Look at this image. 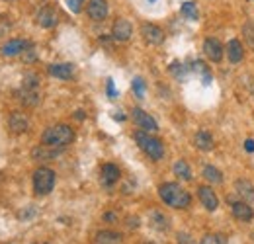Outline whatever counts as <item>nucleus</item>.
<instances>
[{"instance_id":"1","label":"nucleus","mask_w":254,"mask_h":244,"mask_svg":"<svg viewBox=\"0 0 254 244\" xmlns=\"http://www.w3.org/2000/svg\"><path fill=\"white\" fill-rule=\"evenodd\" d=\"M159 195L160 199L172 207V209H188L191 203V195L178 183L174 182H164L160 183L159 187Z\"/></svg>"},{"instance_id":"2","label":"nucleus","mask_w":254,"mask_h":244,"mask_svg":"<svg viewBox=\"0 0 254 244\" xmlns=\"http://www.w3.org/2000/svg\"><path fill=\"white\" fill-rule=\"evenodd\" d=\"M72 141H74V131H72V127H68L64 123L51 125L41 135V143L47 145V147H55V149H64Z\"/></svg>"},{"instance_id":"3","label":"nucleus","mask_w":254,"mask_h":244,"mask_svg":"<svg viewBox=\"0 0 254 244\" xmlns=\"http://www.w3.org/2000/svg\"><path fill=\"white\" fill-rule=\"evenodd\" d=\"M133 139H135L137 147L147 154L149 158H153V160L164 158V147H162L160 139L153 137L151 133H147V131L141 129V131H135V133H133Z\"/></svg>"},{"instance_id":"4","label":"nucleus","mask_w":254,"mask_h":244,"mask_svg":"<svg viewBox=\"0 0 254 244\" xmlns=\"http://www.w3.org/2000/svg\"><path fill=\"white\" fill-rule=\"evenodd\" d=\"M55 187V172L51 168H37L33 172V193L35 195H47Z\"/></svg>"},{"instance_id":"5","label":"nucleus","mask_w":254,"mask_h":244,"mask_svg":"<svg viewBox=\"0 0 254 244\" xmlns=\"http://www.w3.org/2000/svg\"><path fill=\"white\" fill-rule=\"evenodd\" d=\"M131 120L135 122V125H139V129H143V131H147V133L159 131V125L155 122V118L149 116L147 112H143L141 108H133V110H131Z\"/></svg>"},{"instance_id":"6","label":"nucleus","mask_w":254,"mask_h":244,"mask_svg":"<svg viewBox=\"0 0 254 244\" xmlns=\"http://www.w3.org/2000/svg\"><path fill=\"white\" fill-rule=\"evenodd\" d=\"M141 35L149 45H162V41H164V31L157 24H149V22L143 24L141 26Z\"/></svg>"},{"instance_id":"7","label":"nucleus","mask_w":254,"mask_h":244,"mask_svg":"<svg viewBox=\"0 0 254 244\" xmlns=\"http://www.w3.org/2000/svg\"><path fill=\"white\" fill-rule=\"evenodd\" d=\"M203 53L209 61L213 62H221L223 59V45L217 37H207L203 41Z\"/></svg>"},{"instance_id":"8","label":"nucleus","mask_w":254,"mask_h":244,"mask_svg":"<svg viewBox=\"0 0 254 244\" xmlns=\"http://www.w3.org/2000/svg\"><path fill=\"white\" fill-rule=\"evenodd\" d=\"M35 22H37V26H41V28H55L57 22H59V16H57L55 8L43 6V8H39V12H37V16H35Z\"/></svg>"},{"instance_id":"9","label":"nucleus","mask_w":254,"mask_h":244,"mask_svg":"<svg viewBox=\"0 0 254 244\" xmlns=\"http://www.w3.org/2000/svg\"><path fill=\"white\" fill-rule=\"evenodd\" d=\"M28 47H30V41L16 37V39L6 41V43L2 45V49H0V53H2L4 57H16V55H22Z\"/></svg>"},{"instance_id":"10","label":"nucleus","mask_w":254,"mask_h":244,"mask_svg":"<svg viewBox=\"0 0 254 244\" xmlns=\"http://www.w3.org/2000/svg\"><path fill=\"white\" fill-rule=\"evenodd\" d=\"M120 176H122L120 168H118L116 164H112V162L104 164L102 170H100V182H102L104 187H112V185H116L118 180H120Z\"/></svg>"},{"instance_id":"11","label":"nucleus","mask_w":254,"mask_h":244,"mask_svg":"<svg viewBox=\"0 0 254 244\" xmlns=\"http://www.w3.org/2000/svg\"><path fill=\"white\" fill-rule=\"evenodd\" d=\"M8 129L14 133V135H22L30 129V120L26 114L22 112H14L10 118H8Z\"/></svg>"},{"instance_id":"12","label":"nucleus","mask_w":254,"mask_h":244,"mask_svg":"<svg viewBox=\"0 0 254 244\" xmlns=\"http://www.w3.org/2000/svg\"><path fill=\"white\" fill-rule=\"evenodd\" d=\"M197 197H199V201L203 203V207L207 211H215L219 207V197L215 195L213 187H209V185H201L197 189Z\"/></svg>"},{"instance_id":"13","label":"nucleus","mask_w":254,"mask_h":244,"mask_svg":"<svg viewBox=\"0 0 254 244\" xmlns=\"http://www.w3.org/2000/svg\"><path fill=\"white\" fill-rule=\"evenodd\" d=\"M90 20L94 22H104L108 18V2L106 0H88V8H86Z\"/></svg>"},{"instance_id":"14","label":"nucleus","mask_w":254,"mask_h":244,"mask_svg":"<svg viewBox=\"0 0 254 244\" xmlns=\"http://www.w3.org/2000/svg\"><path fill=\"white\" fill-rule=\"evenodd\" d=\"M131 35H133V26H131V22H127L124 18H120V20L114 22L112 37H114L116 41H127V39H131Z\"/></svg>"},{"instance_id":"15","label":"nucleus","mask_w":254,"mask_h":244,"mask_svg":"<svg viewBox=\"0 0 254 244\" xmlns=\"http://www.w3.org/2000/svg\"><path fill=\"white\" fill-rule=\"evenodd\" d=\"M231 211L235 215V219H239V221H245V223H251L254 219V211L253 207L247 203V201H233L231 203Z\"/></svg>"},{"instance_id":"16","label":"nucleus","mask_w":254,"mask_h":244,"mask_svg":"<svg viewBox=\"0 0 254 244\" xmlns=\"http://www.w3.org/2000/svg\"><path fill=\"white\" fill-rule=\"evenodd\" d=\"M47 70H49L51 76H55V78H59V80H70L72 74H74V66H72L70 62H55V64H51Z\"/></svg>"},{"instance_id":"17","label":"nucleus","mask_w":254,"mask_h":244,"mask_svg":"<svg viewBox=\"0 0 254 244\" xmlns=\"http://www.w3.org/2000/svg\"><path fill=\"white\" fill-rule=\"evenodd\" d=\"M227 57H229V62H233V64H239V62L243 61L245 47H243V43L239 39H231L227 43Z\"/></svg>"},{"instance_id":"18","label":"nucleus","mask_w":254,"mask_h":244,"mask_svg":"<svg viewBox=\"0 0 254 244\" xmlns=\"http://www.w3.org/2000/svg\"><path fill=\"white\" fill-rule=\"evenodd\" d=\"M235 189H237V193L241 195L243 201H247V203H253L254 201V185L249 182V180L239 178V180L235 182Z\"/></svg>"},{"instance_id":"19","label":"nucleus","mask_w":254,"mask_h":244,"mask_svg":"<svg viewBox=\"0 0 254 244\" xmlns=\"http://www.w3.org/2000/svg\"><path fill=\"white\" fill-rule=\"evenodd\" d=\"M61 153H63V149H55V147L41 145V147H37V149L32 151V158H35V160H53V158H57Z\"/></svg>"},{"instance_id":"20","label":"nucleus","mask_w":254,"mask_h":244,"mask_svg":"<svg viewBox=\"0 0 254 244\" xmlns=\"http://www.w3.org/2000/svg\"><path fill=\"white\" fill-rule=\"evenodd\" d=\"M193 145L199 149V151H211L213 149V145H215V141H213V135L209 133V131H197L195 133V137H193Z\"/></svg>"},{"instance_id":"21","label":"nucleus","mask_w":254,"mask_h":244,"mask_svg":"<svg viewBox=\"0 0 254 244\" xmlns=\"http://www.w3.org/2000/svg\"><path fill=\"white\" fill-rule=\"evenodd\" d=\"M122 235L116 231H100L96 233V243L98 244H120L122 243Z\"/></svg>"},{"instance_id":"22","label":"nucleus","mask_w":254,"mask_h":244,"mask_svg":"<svg viewBox=\"0 0 254 244\" xmlns=\"http://www.w3.org/2000/svg\"><path fill=\"white\" fill-rule=\"evenodd\" d=\"M172 170H174V174H176L180 180H186V182L191 180V168L186 160H176Z\"/></svg>"},{"instance_id":"23","label":"nucleus","mask_w":254,"mask_h":244,"mask_svg":"<svg viewBox=\"0 0 254 244\" xmlns=\"http://www.w3.org/2000/svg\"><path fill=\"white\" fill-rule=\"evenodd\" d=\"M20 100H22V104H26V106H37L39 100H41V96H39V92L37 90L22 88V92H20Z\"/></svg>"},{"instance_id":"24","label":"nucleus","mask_w":254,"mask_h":244,"mask_svg":"<svg viewBox=\"0 0 254 244\" xmlns=\"http://www.w3.org/2000/svg\"><path fill=\"white\" fill-rule=\"evenodd\" d=\"M203 178H205L209 183H221L223 182V174L215 168V166H211V164L203 166Z\"/></svg>"},{"instance_id":"25","label":"nucleus","mask_w":254,"mask_h":244,"mask_svg":"<svg viewBox=\"0 0 254 244\" xmlns=\"http://www.w3.org/2000/svg\"><path fill=\"white\" fill-rule=\"evenodd\" d=\"M180 12H182V16L184 18H188V20H197V16H199V12H197V6H195V2H184L182 6H180Z\"/></svg>"},{"instance_id":"26","label":"nucleus","mask_w":254,"mask_h":244,"mask_svg":"<svg viewBox=\"0 0 254 244\" xmlns=\"http://www.w3.org/2000/svg\"><path fill=\"white\" fill-rule=\"evenodd\" d=\"M151 223H153V227L155 229H159V231H166L168 227H170V223H168V217L166 215H162L160 211H153L151 213Z\"/></svg>"},{"instance_id":"27","label":"nucleus","mask_w":254,"mask_h":244,"mask_svg":"<svg viewBox=\"0 0 254 244\" xmlns=\"http://www.w3.org/2000/svg\"><path fill=\"white\" fill-rule=\"evenodd\" d=\"M37 86H39V78H37V74H28V76L24 78L22 88H28V90H37Z\"/></svg>"},{"instance_id":"28","label":"nucleus","mask_w":254,"mask_h":244,"mask_svg":"<svg viewBox=\"0 0 254 244\" xmlns=\"http://www.w3.org/2000/svg\"><path fill=\"white\" fill-rule=\"evenodd\" d=\"M170 72H172L176 78H180V80H182V78H186V68H184V64H182V62H178V61L172 62V64H170Z\"/></svg>"},{"instance_id":"29","label":"nucleus","mask_w":254,"mask_h":244,"mask_svg":"<svg viewBox=\"0 0 254 244\" xmlns=\"http://www.w3.org/2000/svg\"><path fill=\"white\" fill-rule=\"evenodd\" d=\"M131 86H133V92H135V96H137V98H145V90H147V86H145L143 78H135Z\"/></svg>"},{"instance_id":"30","label":"nucleus","mask_w":254,"mask_h":244,"mask_svg":"<svg viewBox=\"0 0 254 244\" xmlns=\"http://www.w3.org/2000/svg\"><path fill=\"white\" fill-rule=\"evenodd\" d=\"M193 70H197V72H201V74H203V84H209V82H211V74H209V70L203 66V62L201 61L193 62Z\"/></svg>"},{"instance_id":"31","label":"nucleus","mask_w":254,"mask_h":244,"mask_svg":"<svg viewBox=\"0 0 254 244\" xmlns=\"http://www.w3.org/2000/svg\"><path fill=\"white\" fill-rule=\"evenodd\" d=\"M225 243H227V241H225L223 235H205L199 244H225Z\"/></svg>"},{"instance_id":"32","label":"nucleus","mask_w":254,"mask_h":244,"mask_svg":"<svg viewBox=\"0 0 254 244\" xmlns=\"http://www.w3.org/2000/svg\"><path fill=\"white\" fill-rule=\"evenodd\" d=\"M66 6H68V10H72L74 14H78L82 10V6H84V0H66Z\"/></svg>"},{"instance_id":"33","label":"nucleus","mask_w":254,"mask_h":244,"mask_svg":"<svg viewBox=\"0 0 254 244\" xmlns=\"http://www.w3.org/2000/svg\"><path fill=\"white\" fill-rule=\"evenodd\" d=\"M22 57H24V61H26V62H33V61H35V57H37V55H35V51H33L32 43H30V47H28V49L22 53Z\"/></svg>"},{"instance_id":"34","label":"nucleus","mask_w":254,"mask_h":244,"mask_svg":"<svg viewBox=\"0 0 254 244\" xmlns=\"http://www.w3.org/2000/svg\"><path fill=\"white\" fill-rule=\"evenodd\" d=\"M243 31H245V35H247L249 43L253 45V49H254V26H253V24H247V26L243 28Z\"/></svg>"},{"instance_id":"35","label":"nucleus","mask_w":254,"mask_h":244,"mask_svg":"<svg viewBox=\"0 0 254 244\" xmlns=\"http://www.w3.org/2000/svg\"><path fill=\"white\" fill-rule=\"evenodd\" d=\"M102 219H104L106 223H116V221H118V213H116V211H106Z\"/></svg>"},{"instance_id":"36","label":"nucleus","mask_w":254,"mask_h":244,"mask_svg":"<svg viewBox=\"0 0 254 244\" xmlns=\"http://www.w3.org/2000/svg\"><path fill=\"white\" fill-rule=\"evenodd\" d=\"M106 86H108V96H110V98H116V96H118V92H116V88H114V80H112V78H108V84H106Z\"/></svg>"},{"instance_id":"37","label":"nucleus","mask_w":254,"mask_h":244,"mask_svg":"<svg viewBox=\"0 0 254 244\" xmlns=\"http://www.w3.org/2000/svg\"><path fill=\"white\" fill-rule=\"evenodd\" d=\"M178 244H195V243L191 241L188 235H184V233H182V235H178Z\"/></svg>"},{"instance_id":"38","label":"nucleus","mask_w":254,"mask_h":244,"mask_svg":"<svg viewBox=\"0 0 254 244\" xmlns=\"http://www.w3.org/2000/svg\"><path fill=\"white\" fill-rule=\"evenodd\" d=\"M245 149H247V153H254V139H247L245 141Z\"/></svg>"},{"instance_id":"39","label":"nucleus","mask_w":254,"mask_h":244,"mask_svg":"<svg viewBox=\"0 0 254 244\" xmlns=\"http://www.w3.org/2000/svg\"><path fill=\"white\" fill-rule=\"evenodd\" d=\"M84 118H86V116H84L82 112H76V120H84Z\"/></svg>"},{"instance_id":"40","label":"nucleus","mask_w":254,"mask_h":244,"mask_svg":"<svg viewBox=\"0 0 254 244\" xmlns=\"http://www.w3.org/2000/svg\"><path fill=\"white\" fill-rule=\"evenodd\" d=\"M149 2H155V0H149Z\"/></svg>"},{"instance_id":"41","label":"nucleus","mask_w":254,"mask_h":244,"mask_svg":"<svg viewBox=\"0 0 254 244\" xmlns=\"http://www.w3.org/2000/svg\"><path fill=\"white\" fill-rule=\"evenodd\" d=\"M147 244H153V243H147Z\"/></svg>"}]
</instances>
